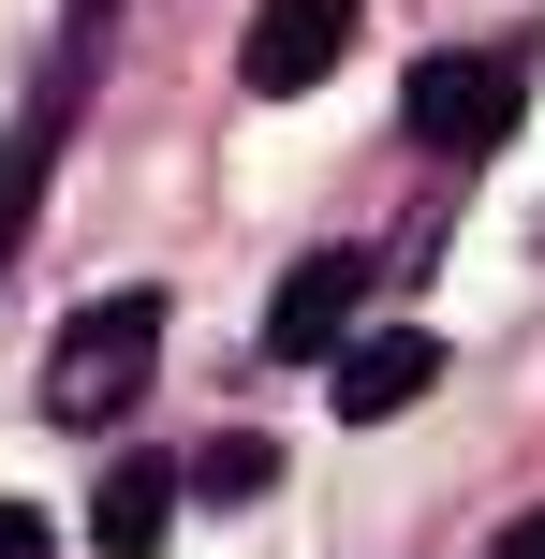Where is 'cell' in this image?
I'll return each instance as SVG.
<instances>
[{"label":"cell","mask_w":545,"mask_h":559,"mask_svg":"<svg viewBox=\"0 0 545 559\" xmlns=\"http://www.w3.org/2000/svg\"><path fill=\"white\" fill-rule=\"evenodd\" d=\"M147 368H163V295L133 280V295L74 309V338L45 354V413H59V427H118V413H133V383H147Z\"/></svg>","instance_id":"cell-1"},{"label":"cell","mask_w":545,"mask_h":559,"mask_svg":"<svg viewBox=\"0 0 545 559\" xmlns=\"http://www.w3.org/2000/svg\"><path fill=\"white\" fill-rule=\"evenodd\" d=\"M517 104H531V59H517V45H442V59H413V147H442V163H487V147L517 133Z\"/></svg>","instance_id":"cell-2"},{"label":"cell","mask_w":545,"mask_h":559,"mask_svg":"<svg viewBox=\"0 0 545 559\" xmlns=\"http://www.w3.org/2000/svg\"><path fill=\"white\" fill-rule=\"evenodd\" d=\"M428 383H442V338H428V324H369V338H340V368H324L340 427H383V413H413Z\"/></svg>","instance_id":"cell-3"},{"label":"cell","mask_w":545,"mask_h":559,"mask_svg":"<svg viewBox=\"0 0 545 559\" xmlns=\"http://www.w3.org/2000/svg\"><path fill=\"white\" fill-rule=\"evenodd\" d=\"M340 59H354V0H265L251 45H236V74L251 88H324Z\"/></svg>","instance_id":"cell-4"},{"label":"cell","mask_w":545,"mask_h":559,"mask_svg":"<svg viewBox=\"0 0 545 559\" xmlns=\"http://www.w3.org/2000/svg\"><path fill=\"white\" fill-rule=\"evenodd\" d=\"M354 309H369V265H354V251L281 265V295H265V354H340V338H354Z\"/></svg>","instance_id":"cell-5"},{"label":"cell","mask_w":545,"mask_h":559,"mask_svg":"<svg viewBox=\"0 0 545 559\" xmlns=\"http://www.w3.org/2000/svg\"><path fill=\"white\" fill-rule=\"evenodd\" d=\"M177 501H192V486H177L163 456H118V472H104V501H88V545H104V559H163Z\"/></svg>","instance_id":"cell-6"},{"label":"cell","mask_w":545,"mask_h":559,"mask_svg":"<svg viewBox=\"0 0 545 559\" xmlns=\"http://www.w3.org/2000/svg\"><path fill=\"white\" fill-rule=\"evenodd\" d=\"M265 486H281V442H265V427H222V442L192 456V501H265Z\"/></svg>","instance_id":"cell-7"},{"label":"cell","mask_w":545,"mask_h":559,"mask_svg":"<svg viewBox=\"0 0 545 559\" xmlns=\"http://www.w3.org/2000/svg\"><path fill=\"white\" fill-rule=\"evenodd\" d=\"M0 559H59V531H45L29 501H0Z\"/></svg>","instance_id":"cell-8"},{"label":"cell","mask_w":545,"mask_h":559,"mask_svg":"<svg viewBox=\"0 0 545 559\" xmlns=\"http://www.w3.org/2000/svg\"><path fill=\"white\" fill-rule=\"evenodd\" d=\"M501 559H545V515H517V531H501Z\"/></svg>","instance_id":"cell-9"}]
</instances>
